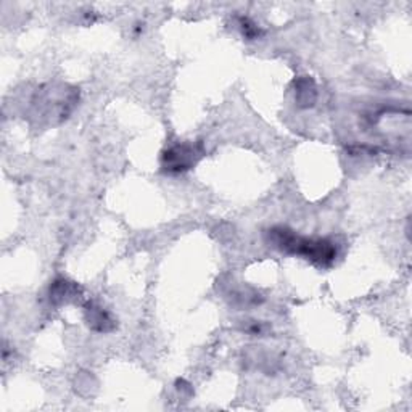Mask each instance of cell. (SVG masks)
I'll use <instances>...</instances> for the list:
<instances>
[{"mask_svg":"<svg viewBox=\"0 0 412 412\" xmlns=\"http://www.w3.org/2000/svg\"><path fill=\"white\" fill-rule=\"evenodd\" d=\"M268 239L271 243L288 254H298L317 266L329 268L337 259V246L327 239H307L298 235L288 227L277 226L268 230Z\"/></svg>","mask_w":412,"mask_h":412,"instance_id":"obj_1","label":"cell"},{"mask_svg":"<svg viewBox=\"0 0 412 412\" xmlns=\"http://www.w3.org/2000/svg\"><path fill=\"white\" fill-rule=\"evenodd\" d=\"M203 155V147L197 142H184L169 147L161 155V168L168 174H181L192 169Z\"/></svg>","mask_w":412,"mask_h":412,"instance_id":"obj_2","label":"cell"},{"mask_svg":"<svg viewBox=\"0 0 412 412\" xmlns=\"http://www.w3.org/2000/svg\"><path fill=\"white\" fill-rule=\"evenodd\" d=\"M86 321L89 327L92 330H97V332H110V330L115 329V322H113L110 314L96 303H87Z\"/></svg>","mask_w":412,"mask_h":412,"instance_id":"obj_3","label":"cell"},{"mask_svg":"<svg viewBox=\"0 0 412 412\" xmlns=\"http://www.w3.org/2000/svg\"><path fill=\"white\" fill-rule=\"evenodd\" d=\"M79 293L78 283L66 281V279H56V281L50 285V301H54L55 305H61V303H68L69 300H74Z\"/></svg>","mask_w":412,"mask_h":412,"instance_id":"obj_4","label":"cell"},{"mask_svg":"<svg viewBox=\"0 0 412 412\" xmlns=\"http://www.w3.org/2000/svg\"><path fill=\"white\" fill-rule=\"evenodd\" d=\"M316 86H314V80H312L311 78H307V76H305V78H301L300 80L296 83V102L298 105L300 107H305V108H310L314 105L316 102Z\"/></svg>","mask_w":412,"mask_h":412,"instance_id":"obj_5","label":"cell"},{"mask_svg":"<svg viewBox=\"0 0 412 412\" xmlns=\"http://www.w3.org/2000/svg\"><path fill=\"white\" fill-rule=\"evenodd\" d=\"M239 26H240L241 34H243L246 39L254 41V39H259V37L263 36L261 28H259L254 21L250 20V18L240 17L239 18Z\"/></svg>","mask_w":412,"mask_h":412,"instance_id":"obj_6","label":"cell"}]
</instances>
